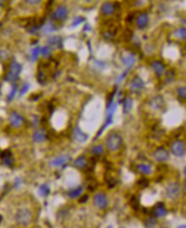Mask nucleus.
I'll list each match as a JSON object with an SVG mask.
<instances>
[{
  "instance_id": "2f4dec72",
  "label": "nucleus",
  "mask_w": 186,
  "mask_h": 228,
  "mask_svg": "<svg viewBox=\"0 0 186 228\" xmlns=\"http://www.w3.org/2000/svg\"><path fill=\"white\" fill-rule=\"evenodd\" d=\"M133 31L131 30V29L126 28L124 31V33H123V40L125 42H129L131 39H132V38H133Z\"/></svg>"
},
{
  "instance_id": "aec40b11",
  "label": "nucleus",
  "mask_w": 186,
  "mask_h": 228,
  "mask_svg": "<svg viewBox=\"0 0 186 228\" xmlns=\"http://www.w3.org/2000/svg\"><path fill=\"white\" fill-rule=\"evenodd\" d=\"M68 160H69V156H60L53 159L50 162V165L52 167H61L62 165H64L66 162H68Z\"/></svg>"
},
{
  "instance_id": "6e6d98bb",
  "label": "nucleus",
  "mask_w": 186,
  "mask_h": 228,
  "mask_svg": "<svg viewBox=\"0 0 186 228\" xmlns=\"http://www.w3.org/2000/svg\"><path fill=\"white\" fill-rule=\"evenodd\" d=\"M107 228H112V226H108V227H107Z\"/></svg>"
},
{
  "instance_id": "5fc2aeb1",
  "label": "nucleus",
  "mask_w": 186,
  "mask_h": 228,
  "mask_svg": "<svg viewBox=\"0 0 186 228\" xmlns=\"http://www.w3.org/2000/svg\"><path fill=\"white\" fill-rule=\"evenodd\" d=\"M184 50H186V44H185V46H184Z\"/></svg>"
},
{
  "instance_id": "473e14b6",
  "label": "nucleus",
  "mask_w": 186,
  "mask_h": 228,
  "mask_svg": "<svg viewBox=\"0 0 186 228\" xmlns=\"http://www.w3.org/2000/svg\"><path fill=\"white\" fill-rule=\"evenodd\" d=\"M91 151H92V153L94 154L95 156H101L104 151V146L103 145H96V146H94L92 148Z\"/></svg>"
},
{
  "instance_id": "a878e982",
  "label": "nucleus",
  "mask_w": 186,
  "mask_h": 228,
  "mask_svg": "<svg viewBox=\"0 0 186 228\" xmlns=\"http://www.w3.org/2000/svg\"><path fill=\"white\" fill-rule=\"evenodd\" d=\"M104 179H105V181L107 183L108 188H114L116 186V184H117V181H116L115 178H113L110 175H108V173H106V174H105Z\"/></svg>"
},
{
  "instance_id": "c85d7f7f",
  "label": "nucleus",
  "mask_w": 186,
  "mask_h": 228,
  "mask_svg": "<svg viewBox=\"0 0 186 228\" xmlns=\"http://www.w3.org/2000/svg\"><path fill=\"white\" fill-rule=\"evenodd\" d=\"M137 186L141 188V189H144V188H147V187L149 186V181L148 178H144V177H143V178H139L138 180H137Z\"/></svg>"
},
{
  "instance_id": "72a5a7b5",
  "label": "nucleus",
  "mask_w": 186,
  "mask_h": 228,
  "mask_svg": "<svg viewBox=\"0 0 186 228\" xmlns=\"http://www.w3.org/2000/svg\"><path fill=\"white\" fill-rule=\"evenodd\" d=\"M175 78V72L173 69H171V70L167 71L166 73V79L165 81L166 83H170V82H172L173 80Z\"/></svg>"
},
{
  "instance_id": "412c9836",
  "label": "nucleus",
  "mask_w": 186,
  "mask_h": 228,
  "mask_svg": "<svg viewBox=\"0 0 186 228\" xmlns=\"http://www.w3.org/2000/svg\"><path fill=\"white\" fill-rule=\"evenodd\" d=\"M87 160L86 158L84 156H79L78 157L74 162V165H75L77 168H79V169H85V168H86L87 167Z\"/></svg>"
},
{
  "instance_id": "1a4fd4ad",
  "label": "nucleus",
  "mask_w": 186,
  "mask_h": 228,
  "mask_svg": "<svg viewBox=\"0 0 186 228\" xmlns=\"http://www.w3.org/2000/svg\"><path fill=\"white\" fill-rule=\"evenodd\" d=\"M144 87V82L139 76H135L130 85V91L133 93L140 92Z\"/></svg>"
},
{
  "instance_id": "b1692460",
  "label": "nucleus",
  "mask_w": 186,
  "mask_h": 228,
  "mask_svg": "<svg viewBox=\"0 0 186 228\" xmlns=\"http://www.w3.org/2000/svg\"><path fill=\"white\" fill-rule=\"evenodd\" d=\"M173 36L177 39H186V28H180L176 29L173 32Z\"/></svg>"
},
{
  "instance_id": "f03ea898",
  "label": "nucleus",
  "mask_w": 186,
  "mask_h": 228,
  "mask_svg": "<svg viewBox=\"0 0 186 228\" xmlns=\"http://www.w3.org/2000/svg\"><path fill=\"white\" fill-rule=\"evenodd\" d=\"M123 145V138L119 133H110L106 140V146L110 151H117Z\"/></svg>"
},
{
  "instance_id": "c03bdc74",
  "label": "nucleus",
  "mask_w": 186,
  "mask_h": 228,
  "mask_svg": "<svg viewBox=\"0 0 186 228\" xmlns=\"http://www.w3.org/2000/svg\"><path fill=\"white\" fill-rule=\"evenodd\" d=\"M89 199V196L88 195H83L79 200V203H86L87 201Z\"/></svg>"
},
{
  "instance_id": "dca6fc26",
  "label": "nucleus",
  "mask_w": 186,
  "mask_h": 228,
  "mask_svg": "<svg viewBox=\"0 0 186 228\" xmlns=\"http://www.w3.org/2000/svg\"><path fill=\"white\" fill-rule=\"evenodd\" d=\"M101 11L105 16H111L115 12V8L114 4L110 2H106L101 6Z\"/></svg>"
},
{
  "instance_id": "49530a36",
  "label": "nucleus",
  "mask_w": 186,
  "mask_h": 228,
  "mask_svg": "<svg viewBox=\"0 0 186 228\" xmlns=\"http://www.w3.org/2000/svg\"><path fill=\"white\" fill-rule=\"evenodd\" d=\"M155 220H154L152 218H150V219H149V220L146 221V225H147L149 227H152L154 225H155Z\"/></svg>"
},
{
  "instance_id": "79ce46f5",
  "label": "nucleus",
  "mask_w": 186,
  "mask_h": 228,
  "mask_svg": "<svg viewBox=\"0 0 186 228\" xmlns=\"http://www.w3.org/2000/svg\"><path fill=\"white\" fill-rule=\"evenodd\" d=\"M134 18H135V15H134V13H131V14H129L128 16L126 17V21H127L128 23H132L134 20Z\"/></svg>"
},
{
  "instance_id": "cd10ccee",
  "label": "nucleus",
  "mask_w": 186,
  "mask_h": 228,
  "mask_svg": "<svg viewBox=\"0 0 186 228\" xmlns=\"http://www.w3.org/2000/svg\"><path fill=\"white\" fill-rule=\"evenodd\" d=\"M83 192V187L82 186H79L77 188H75L74 190H72L68 192V196L71 198H76L80 196V194Z\"/></svg>"
},
{
  "instance_id": "09e8293b",
  "label": "nucleus",
  "mask_w": 186,
  "mask_h": 228,
  "mask_svg": "<svg viewBox=\"0 0 186 228\" xmlns=\"http://www.w3.org/2000/svg\"><path fill=\"white\" fill-rule=\"evenodd\" d=\"M26 3H27V4H38V3H39V1H26Z\"/></svg>"
},
{
  "instance_id": "603ef678",
  "label": "nucleus",
  "mask_w": 186,
  "mask_h": 228,
  "mask_svg": "<svg viewBox=\"0 0 186 228\" xmlns=\"http://www.w3.org/2000/svg\"><path fill=\"white\" fill-rule=\"evenodd\" d=\"M2 3H4V2H3V1H0V5H2V4H3Z\"/></svg>"
},
{
  "instance_id": "ddd939ff",
  "label": "nucleus",
  "mask_w": 186,
  "mask_h": 228,
  "mask_svg": "<svg viewBox=\"0 0 186 228\" xmlns=\"http://www.w3.org/2000/svg\"><path fill=\"white\" fill-rule=\"evenodd\" d=\"M149 16H148L147 13H140V14L138 15L137 18V26L138 28L144 29L148 26V24H149Z\"/></svg>"
},
{
  "instance_id": "20e7f679",
  "label": "nucleus",
  "mask_w": 186,
  "mask_h": 228,
  "mask_svg": "<svg viewBox=\"0 0 186 228\" xmlns=\"http://www.w3.org/2000/svg\"><path fill=\"white\" fill-rule=\"evenodd\" d=\"M21 70V66L16 62V61H13L10 65H9V72L7 75L5 76V79L8 81H15L18 79V76L20 75Z\"/></svg>"
},
{
  "instance_id": "9b49d317",
  "label": "nucleus",
  "mask_w": 186,
  "mask_h": 228,
  "mask_svg": "<svg viewBox=\"0 0 186 228\" xmlns=\"http://www.w3.org/2000/svg\"><path fill=\"white\" fill-rule=\"evenodd\" d=\"M67 13H68V10H67V8L66 6H64V5H59V6H57V8L56 9V10L54 11L52 17H53L54 20L62 21V20H64L67 17Z\"/></svg>"
},
{
  "instance_id": "4d7b16f0",
  "label": "nucleus",
  "mask_w": 186,
  "mask_h": 228,
  "mask_svg": "<svg viewBox=\"0 0 186 228\" xmlns=\"http://www.w3.org/2000/svg\"><path fill=\"white\" fill-rule=\"evenodd\" d=\"M0 154H1V152H0Z\"/></svg>"
},
{
  "instance_id": "e433bc0d",
  "label": "nucleus",
  "mask_w": 186,
  "mask_h": 228,
  "mask_svg": "<svg viewBox=\"0 0 186 228\" xmlns=\"http://www.w3.org/2000/svg\"><path fill=\"white\" fill-rule=\"evenodd\" d=\"M98 186L97 182L96 181L95 178H92V180H90V184L88 185V190L90 191H94L97 189V187Z\"/></svg>"
},
{
  "instance_id": "c756f323",
  "label": "nucleus",
  "mask_w": 186,
  "mask_h": 228,
  "mask_svg": "<svg viewBox=\"0 0 186 228\" xmlns=\"http://www.w3.org/2000/svg\"><path fill=\"white\" fill-rule=\"evenodd\" d=\"M50 188L49 186L45 184V185H42L41 186L39 187V189H38V193H39V195L41 196V197H46V196L49 195V193H50Z\"/></svg>"
},
{
  "instance_id": "393cba45",
  "label": "nucleus",
  "mask_w": 186,
  "mask_h": 228,
  "mask_svg": "<svg viewBox=\"0 0 186 228\" xmlns=\"http://www.w3.org/2000/svg\"><path fill=\"white\" fill-rule=\"evenodd\" d=\"M129 203H130V206L133 208L134 210H138V209L140 208L139 199H138V197H136V196H133V197L130 198Z\"/></svg>"
},
{
  "instance_id": "9d476101",
  "label": "nucleus",
  "mask_w": 186,
  "mask_h": 228,
  "mask_svg": "<svg viewBox=\"0 0 186 228\" xmlns=\"http://www.w3.org/2000/svg\"><path fill=\"white\" fill-rule=\"evenodd\" d=\"M93 203L96 207L100 209H104L108 206V199L104 193H97L93 197Z\"/></svg>"
},
{
  "instance_id": "8fccbe9b",
  "label": "nucleus",
  "mask_w": 186,
  "mask_h": 228,
  "mask_svg": "<svg viewBox=\"0 0 186 228\" xmlns=\"http://www.w3.org/2000/svg\"><path fill=\"white\" fill-rule=\"evenodd\" d=\"M184 190L186 191V179L185 181H184Z\"/></svg>"
},
{
  "instance_id": "0eeeda50",
  "label": "nucleus",
  "mask_w": 186,
  "mask_h": 228,
  "mask_svg": "<svg viewBox=\"0 0 186 228\" xmlns=\"http://www.w3.org/2000/svg\"><path fill=\"white\" fill-rule=\"evenodd\" d=\"M153 158L158 162H164L169 158V152L164 147H159L153 152Z\"/></svg>"
},
{
  "instance_id": "4468645a",
  "label": "nucleus",
  "mask_w": 186,
  "mask_h": 228,
  "mask_svg": "<svg viewBox=\"0 0 186 228\" xmlns=\"http://www.w3.org/2000/svg\"><path fill=\"white\" fill-rule=\"evenodd\" d=\"M22 122H23L22 116H20L19 114H17L16 112L11 113V115L9 116V123H10L11 127H19L20 126H21Z\"/></svg>"
},
{
  "instance_id": "f3484780",
  "label": "nucleus",
  "mask_w": 186,
  "mask_h": 228,
  "mask_svg": "<svg viewBox=\"0 0 186 228\" xmlns=\"http://www.w3.org/2000/svg\"><path fill=\"white\" fill-rule=\"evenodd\" d=\"M73 135L76 141L79 142V143H83L86 142L88 138V135L83 133L82 131L79 128V127H75L73 131Z\"/></svg>"
},
{
  "instance_id": "37998d69",
  "label": "nucleus",
  "mask_w": 186,
  "mask_h": 228,
  "mask_svg": "<svg viewBox=\"0 0 186 228\" xmlns=\"http://www.w3.org/2000/svg\"><path fill=\"white\" fill-rule=\"evenodd\" d=\"M28 89H29L28 84H24V85H23V86H22V88H21L20 94H21V95H23L24 93H26V92H27V91Z\"/></svg>"
},
{
  "instance_id": "de8ad7c7",
  "label": "nucleus",
  "mask_w": 186,
  "mask_h": 228,
  "mask_svg": "<svg viewBox=\"0 0 186 228\" xmlns=\"http://www.w3.org/2000/svg\"><path fill=\"white\" fill-rule=\"evenodd\" d=\"M157 170L159 171V172H161V173H166V171L167 170V167H166V166L161 165V166L158 167Z\"/></svg>"
},
{
  "instance_id": "6ab92c4d",
  "label": "nucleus",
  "mask_w": 186,
  "mask_h": 228,
  "mask_svg": "<svg viewBox=\"0 0 186 228\" xmlns=\"http://www.w3.org/2000/svg\"><path fill=\"white\" fill-rule=\"evenodd\" d=\"M166 209L165 208V206H164V204L162 203H159L154 208V211L153 214L155 216V217H157V218H162V217H164V216L166 215Z\"/></svg>"
},
{
  "instance_id": "3c124183",
  "label": "nucleus",
  "mask_w": 186,
  "mask_h": 228,
  "mask_svg": "<svg viewBox=\"0 0 186 228\" xmlns=\"http://www.w3.org/2000/svg\"><path fill=\"white\" fill-rule=\"evenodd\" d=\"M178 228H186L185 225H182V226H179Z\"/></svg>"
},
{
  "instance_id": "5701e85b",
  "label": "nucleus",
  "mask_w": 186,
  "mask_h": 228,
  "mask_svg": "<svg viewBox=\"0 0 186 228\" xmlns=\"http://www.w3.org/2000/svg\"><path fill=\"white\" fill-rule=\"evenodd\" d=\"M122 62H124L126 66H127V68H128L127 70H129L134 65V63L136 62V59H135V57L133 55H126V56H125L124 57H122Z\"/></svg>"
},
{
  "instance_id": "a211bd4d",
  "label": "nucleus",
  "mask_w": 186,
  "mask_h": 228,
  "mask_svg": "<svg viewBox=\"0 0 186 228\" xmlns=\"http://www.w3.org/2000/svg\"><path fill=\"white\" fill-rule=\"evenodd\" d=\"M47 138V133L45 129H39L33 133V141L37 142V143H40V142H44Z\"/></svg>"
},
{
  "instance_id": "6e6552de",
  "label": "nucleus",
  "mask_w": 186,
  "mask_h": 228,
  "mask_svg": "<svg viewBox=\"0 0 186 228\" xmlns=\"http://www.w3.org/2000/svg\"><path fill=\"white\" fill-rule=\"evenodd\" d=\"M149 105L150 108H152L153 110H155V111H160L162 108H164L165 106V102H164V99L161 96H155L152 97L151 99L149 100Z\"/></svg>"
},
{
  "instance_id": "2eb2a0df",
  "label": "nucleus",
  "mask_w": 186,
  "mask_h": 228,
  "mask_svg": "<svg viewBox=\"0 0 186 228\" xmlns=\"http://www.w3.org/2000/svg\"><path fill=\"white\" fill-rule=\"evenodd\" d=\"M0 158H1L2 162L4 163V165H6V166L9 167L12 166L13 158L12 154L10 152V150L5 149L3 152H1V154H0Z\"/></svg>"
},
{
  "instance_id": "4be33fe9",
  "label": "nucleus",
  "mask_w": 186,
  "mask_h": 228,
  "mask_svg": "<svg viewBox=\"0 0 186 228\" xmlns=\"http://www.w3.org/2000/svg\"><path fill=\"white\" fill-rule=\"evenodd\" d=\"M137 169L138 172H140L141 174H145V175L150 174L151 171H152L151 166L149 164H146V163H140V164L137 165Z\"/></svg>"
},
{
  "instance_id": "58836bf2",
  "label": "nucleus",
  "mask_w": 186,
  "mask_h": 228,
  "mask_svg": "<svg viewBox=\"0 0 186 228\" xmlns=\"http://www.w3.org/2000/svg\"><path fill=\"white\" fill-rule=\"evenodd\" d=\"M83 21H85V18L82 17H77L74 19V21L72 22V26L73 27H76V26L79 25L80 23H82Z\"/></svg>"
},
{
  "instance_id": "7c9ffc66",
  "label": "nucleus",
  "mask_w": 186,
  "mask_h": 228,
  "mask_svg": "<svg viewBox=\"0 0 186 228\" xmlns=\"http://www.w3.org/2000/svg\"><path fill=\"white\" fill-rule=\"evenodd\" d=\"M133 107V101L131 98L126 97L124 100V113H128Z\"/></svg>"
},
{
  "instance_id": "f8f14e48",
  "label": "nucleus",
  "mask_w": 186,
  "mask_h": 228,
  "mask_svg": "<svg viewBox=\"0 0 186 228\" xmlns=\"http://www.w3.org/2000/svg\"><path fill=\"white\" fill-rule=\"evenodd\" d=\"M151 67L153 68L155 74L156 75L157 77H161V75L165 73L166 71V66L163 62H161V61H154L151 63Z\"/></svg>"
},
{
  "instance_id": "864d4df0",
  "label": "nucleus",
  "mask_w": 186,
  "mask_h": 228,
  "mask_svg": "<svg viewBox=\"0 0 186 228\" xmlns=\"http://www.w3.org/2000/svg\"><path fill=\"white\" fill-rule=\"evenodd\" d=\"M184 174H185V175H186V167H185V169H184Z\"/></svg>"
},
{
  "instance_id": "c9c22d12",
  "label": "nucleus",
  "mask_w": 186,
  "mask_h": 228,
  "mask_svg": "<svg viewBox=\"0 0 186 228\" xmlns=\"http://www.w3.org/2000/svg\"><path fill=\"white\" fill-rule=\"evenodd\" d=\"M40 52L41 54L43 55L44 57H49L51 55V51H50V49L49 46H44L42 47L41 50H40Z\"/></svg>"
},
{
  "instance_id": "7ed1b4c3",
  "label": "nucleus",
  "mask_w": 186,
  "mask_h": 228,
  "mask_svg": "<svg viewBox=\"0 0 186 228\" xmlns=\"http://www.w3.org/2000/svg\"><path fill=\"white\" fill-rule=\"evenodd\" d=\"M106 22L107 23H105V25L107 26V29L103 33V35L106 39H112L113 38L115 37V35L118 33V30L120 28V24L119 22L113 21V20H108Z\"/></svg>"
},
{
  "instance_id": "423d86ee",
  "label": "nucleus",
  "mask_w": 186,
  "mask_h": 228,
  "mask_svg": "<svg viewBox=\"0 0 186 228\" xmlns=\"http://www.w3.org/2000/svg\"><path fill=\"white\" fill-rule=\"evenodd\" d=\"M171 150L176 156H183L186 152V144L183 140H176L171 145Z\"/></svg>"
},
{
  "instance_id": "a19ab883",
  "label": "nucleus",
  "mask_w": 186,
  "mask_h": 228,
  "mask_svg": "<svg viewBox=\"0 0 186 228\" xmlns=\"http://www.w3.org/2000/svg\"><path fill=\"white\" fill-rule=\"evenodd\" d=\"M57 29V28L54 26L53 23H49L48 25L46 26V28H45V32L46 33H50V32H53Z\"/></svg>"
},
{
  "instance_id": "f704fd0d",
  "label": "nucleus",
  "mask_w": 186,
  "mask_h": 228,
  "mask_svg": "<svg viewBox=\"0 0 186 228\" xmlns=\"http://www.w3.org/2000/svg\"><path fill=\"white\" fill-rule=\"evenodd\" d=\"M177 94L179 98L186 100V86L178 87L177 89Z\"/></svg>"
},
{
  "instance_id": "39448f33",
  "label": "nucleus",
  "mask_w": 186,
  "mask_h": 228,
  "mask_svg": "<svg viewBox=\"0 0 186 228\" xmlns=\"http://www.w3.org/2000/svg\"><path fill=\"white\" fill-rule=\"evenodd\" d=\"M180 192L181 188L178 182H171L166 187V194L170 199L175 200L178 198V197L180 196Z\"/></svg>"
},
{
  "instance_id": "ea45409f",
  "label": "nucleus",
  "mask_w": 186,
  "mask_h": 228,
  "mask_svg": "<svg viewBox=\"0 0 186 228\" xmlns=\"http://www.w3.org/2000/svg\"><path fill=\"white\" fill-rule=\"evenodd\" d=\"M16 91H17V86H16V85H14V86H12V90H11L10 93H9L8 96L9 102V101H11V100L14 98V97H15V95H16Z\"/></svg>"
},
{
  "instance_id": "a18cd8bd",
  "label": "nucleus",
  "mask_w": 186,
  "mask_h": 228,
  "mask_svg": "<svg viewBox=\"0 0 186 228\" xmlns=\"http://www.w3.org/2000/svg\"><path fill=\"white\" fill-rule=\"evenodd\" d=\"M40 96H41V94H39V93H38V94H32V95L29 97V98H30V100H32V101H36L38 98H40Z\"/></svg>"
},
{
  "instance_id": "4c0bfd02",
  "label": "nucleus",
  "mask_w": 186,
  "mask_h": 228,
  "mask_svg": "<svg viewBox=\"0 0 186 228\" xmlns=\"http://www.w3.org/2000/svg\"><path fill=\"white\" fill-rule=\"evenodd\" d=\"M40 48L39 47H36L35 49H33V51H32V61H36L38 59V55L40 53Z\"/></svg>"
},
{
  "instance_id": "bb28decb",
  "label": "nucleus",
  "mask_w": 186,
  "mask_h": 228,
  "mask_svg": "<svg viewBox=\"0 0 186 228\" xmlns=\"http://www.w3.org/2000/svg\"><path fill=\"white\" fill-rule=\"evenodd\" d=\"M49 43H50V46L60 48L62 46V39L60 37H58V36L51 37L49 39Z\"/></svg>"
},
{
  "instance_id": "f257e3e1",
  "label": "nucleus",
  "mask_w": 186,
  "mask_h": 228,
  "mask_svg": "<svg viewBox=\"0 0 186 228\" xmlns=\"http://www.w3.org/2000/svg\"><path fill=\"white\" fill-rule=\"evenodd\" d=\"M15 219L19 225L23 226H27L29 224H31L33 221V213L30 209L27 208H20L16 212V214L15 215Z\"/></svg>"
}]
</instances>
